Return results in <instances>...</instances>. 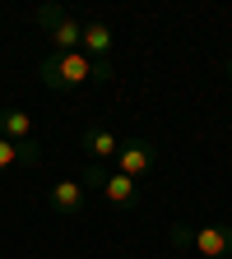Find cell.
Segmentation results:
<instances>
[{
	"label": "cell",
	"instance_id": "8992f818",
	"mask_svg": "<svg viewBox=\"0 0 232 259\" xmlns=\"http://www.w3.org/2000/svg\"><path fill=\"white\" fill-rule=\"evenodd\" d=\"M112 51H116V32L103 19H84V56L93 65H112Z\"/></svg>",
	"mask_w": 232,
	"mask_h": 259
},
{
	"label": "cell",
	"instance_id": "ba28073f",
	"mask_svg": "<svg viewBox=\"0 0 232 259\" xmlns=\"http://www.w3.org/2000/svg\"><path fill=\"white\" fill-rule=\"evenodd\" d=\"M116 148H121L116 130H107V125H88L84 130V153H88V162H116Z\"/></svg>",
	"mask_w": 232,
	"mask_h": 259
},
{
	"label": "cell",
	"instance_id": "5b68a950",
	"mask_svg": "<svg viewBox=\"0 0 232 259\" xmlns=\"http://www.w3.org/2000/svg\"><path fill=\"white\" fill-rule=\"evenodd\" d=\"M158 167V148L149 139H121L116 148V171H125L130 181H149Z\"/></svg>",
	"mask_w": 232,
	"mask_h": 259
},
{
	"label": "cell",
	"instance_id": "9c48e42d",
	"mask_svg": "<svg viewBox=\"0 0 232 259\" xmlns=\"http://www.w3.org/2000/svg\"><path fill=\"white\" fill-rule=\"evenodd\" d=\"M0 139H10V144H32L38 135H32V116L23 107H5L0 111Z\"/></svg>",
	"mask_w": 232,
	"mask_h": 259
},
{
	"label": "cell",
	"instance_id": "8fae6325",
	"mask_svg": "<svg viewBox=\"0 0 232 259\" xmlns=\"http://www.w3.org/2000/svg\"><path fill=\"white\" fill-rule=\"evenodd\" d=\"M227 83H232V60H227Z\"/></svg>",
	"mask_w": 232,
	"mask_h": 259
},
{
	"label": "cell",
	"instance_id": "30bf717a",
	"mask_svg": "<svg viewBox=\"0 0 232 259\" xmlns=\"http://www.w3.org/2000/svg\"><path fill=\"white\" fill-rule=\"evenodd\" d=\"M38 162H42L38 139H32V144H10V139H0V171H10V167H38Z\"/></svg>",
	"mask_w": 232,
	"mask_h": 259
},
{
	"label": "cell",
	"instance_id": "277c9868",
	"mask_svg": "<svg viewBox=\"0 0 232 259\" xmlns=\"http://www.w3.org/2000/svg\"><path fill=\"white\" fill-rule=\"evenodd\" d=\"M84 185H97V190H103V199H107L112 208H121V213L140 204V181H130L125 171H103L97 162H88V167H84Z\"/></svg>",
	"mask_w": 232,
	"mask_h": 259
},
{
	"label": "cell",
	"instance_id": "7a4b0ae2",
	"mask_svg": "<svg viewBox=\"0 0 232 259\" xmlns=\"http://www.w3.org/2000/svg\"><path fill=\"white\" fill-rule=\"evenodd\" d=\"M38 79H42V88H51V93H65V88H79V83H97V65L84 56V51H70V56H60V51H51V56H42V65H38Z\"/></svg>",
	"mask_w": 232,
	"mask_h": 259
},
{
	"label": "cell",
	"instance_id": "52a82bcc",
	"mask_svg": "<svg viewBox=\"0 0 232 259\" xmlns=\"http://www.w3.org/2000/svg\"><path fill=\"white\" fill-rule=\"evenodd\" d=\"M47 204H51V213H60V218H79V213H84V181H56V185L47 190Z\"/></svg>",
	"mask_w": 232,
	"mask_h": 259
},
{
	"label": "cell",
	"instance_id": "6da1fadb",
	"mask_svg": "<svg viewBox=\"0 0 232 259\" xmlns=\"http://www.w3.org/2000/svg\"><path fill=\"white\" fill-rule=\"evenodd\" d=\"M168 241L181 245V250H195L200 259H227L232 254V222H205V227L172 222L168 227Z\"/></svg>",
	"mask_w": 232,
	"mask_h": 259
},
{
	"label": "cell",
	"instance_id": "3957f363",
	"mask_svg": "<svg viewBox=\"0 0 232 259\" xmlns=\"http://www.w3.org/2000/svg\"><path fill=\"white\" fill-rule=\"evenodd\" d=\"M32 23H38L47 37H51V47H56L60 56L84 51V19L65 14L60 5H42V10H32Z\"/></svg>",
	"mask_w": 232,
	"mask_h": 259
}]
</instances>
